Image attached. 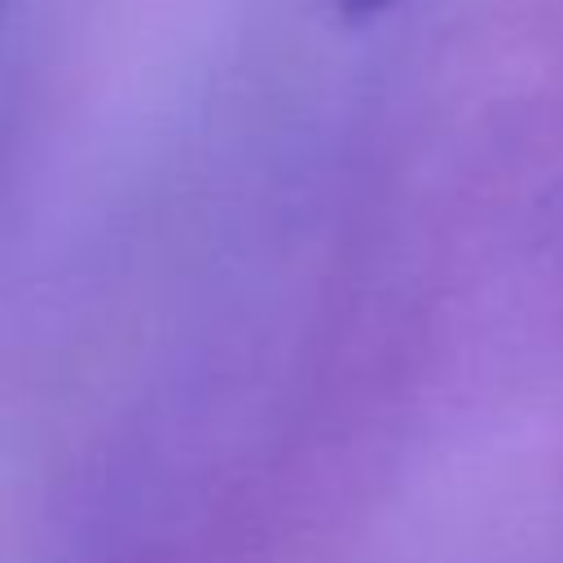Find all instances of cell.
Instances as JSON below:
<instances>
[{
    "label": "cell",
    "mask_w": 563,
    "mask_h": 563,
    "mask_svg": "<svg viewBox=\"0 0 563 563\" xmlns=\"http://www.w3.org/2000/svg\"><path fill=\"white\" fill-rule=\"evenodd\" d=\"M391 4H396V0H339L343 18H374V13L391 9Z\"/></svg>",
    "instance_id": "6da1fadb"
}]
</instances>
